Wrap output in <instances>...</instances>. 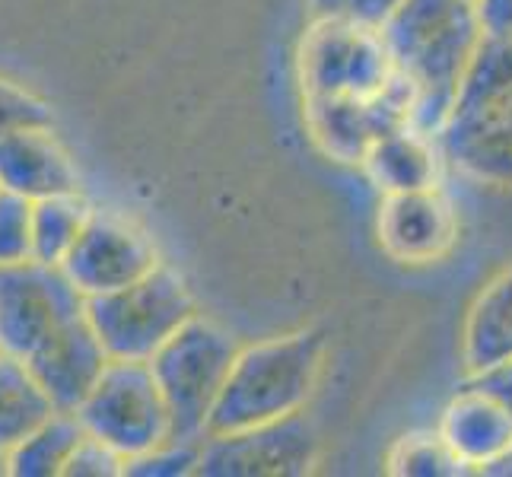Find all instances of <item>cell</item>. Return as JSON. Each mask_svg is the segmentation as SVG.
<instances>
[{
    "instance_id": "cell-30",
    "label": "cell",
    "mask_w": 512,
    "mask_h": 477,
    "mask_svg": "<svg viewBox=\"0 0 512 477\" xmlns=\"http://www.w3.org/2000/svg\"><path fill=\"white\" fill-rule=\"evenodd\" d=\"M481 474H512V446L497 458V462H490Z\"/></svg>"
},
{
    "instance_id": "cell-11",
    "label": "cell",
    "mask_w": 512,
    "mask_h": 477,
    "mask_svg": "<svg viewBox=\"0 0 512 477\" xmlns=\"http://www.w3.org/2000/svg\"><path fill=\"white\" fill-rule=\"evenodd\" d=\"M160 264L153 239L134 220L112 210H93L74 249L61 261V271L83 299H90L134 284Z\"/></svg>"
},
{
    "instance_id": "cell-29",
    "label": "cell",
    "mask_w": 512,
    "mask_h": 477,
    "mask_svg": "<svg viewBox=\"0 0 512 477\" xmlns=\"http://www.w3.org/2000/svg\"><path fill=\"white\" fill-rule=\"evenodd\" d=\"M309 7L315 16H344L347 0H309Z\"/></svg>"
},
{
    "instance_id": "cell-22",
    "label": "cell",
    "mask_w": 512,
    "mask_h": 477,
    "mask_svg": "<svg viewBox=\"0 0 512 477\" xmlns=\"http://www.w3.org/2000/svg\"><path fill=\"white\" fill-rule=\"evenodd\" d=\"M32 258V201L0 191V268Z\"/></svg>"
},
{
    "instance_id": "cell-16",
    "label": "cell",
    "mask_w": 512,
    "mask_h": 477,
    "mask_svg": "<svg viewBox=\"0 0 512 477\" xmlns=\"http://www.w3.org/2000/svg\"><path fill=\"white\" fill-rule=\"evenodd\" d=\"M360 169L382 194L436 188L443 179V153L436 137L414 125H401L382 134L360 159Z\"/></svg>"
},
{
    "instance_id": "cell-6",
    "label": "cell",
    "mask_w": 512,
    "mask_h": 477,
    "mask_svg": "<svg viewBox=\"0 0 512 477\" xmlns=\"http://www.w3.org/2000/svg\"><path fill=\"white\" fill-rule=\"evenodd\" d=\"M74 414L83 433L102 439L125 462L172 439L166 398L147 360H109Z\"/></svg>"
},
{
    "instance_id": "cell-26",
    "label": "cell",
    "mask_w": 512,
    "mask_h": 477,
    "mask_svg": "<svg viewBox=\"0 0 512 477\" xmlns=\"http://www.w3.org/2000/svg\"><path fill=\"white\" fill-rule=\"evenodd\" d=\"M484 35L512 42V0H474Z\"/></svg>"
},
{
    "instance_id": "cell-20",
    "label": "cell",
    "mask_w": 512,
    "mask_h": 477,
    "mask_svg": "<svg viewBox=\"0 0 512 477\" xmlns=\"http://www.w3.org/2000/svg\"><path fill=\"white\" fill-rule=\"evenodd\" d=\"M93 210L96 207L83 198V191L32 201V258L42 264H61L74 249L86 220L93 217Z\"/></svg>"
},
{
    "instance_id": "cell-15",
    "label": "cell",
    "mask_w": 512,
    "mask_h": 477,
    "mask_svg": "<svg viewBox=\"0 0 512 477\" xmlns=\"http://www.w3.org/2000/svg\"><path fill=\"white\" fill-rule=\"evenodd\" d=\"M436 430L446 439V446L471 468V474H481L512 446L509 411L474 382H468L446 404Z\"/></svg>"
},
{
    "instance_id": "cell-12",
    "label": "cell",
    "mask_w": 512,
    "mask_h": 477,
    "mask_svg": "<svg viewBox=\"0 0 512 477\" xmlns=\"http://www.w3.org/2000/svg\"><path fill=\"white\" fill-rule=\"evenodd\" d=\"M462 233V220L443 188H420L382 194L376 214V239L382 252L398 264L443 261Z\"/></svg>"
},
{
    "instance_id": "cell-8",
    "label": "cell",
    "mask_w": 512,
    "mask_h": 477,
    "mask_svg": "<svg viewBox=\"0 0 512 477\" xmlns=\"http://www.w3.org/2000/svg\"><path fill=\"white\" fill-rule=\"evenodd\" d=\"M86 312L61 264L20 261L0 268V353L26 360Z\"/></svg>"
},
{
    "instance_id": "cell-17",
    "label": "cell",
    "mask_w": 512,
    "mask_h": 477,
    "mask_svg": "<svg viewBox=\"0 0 512 477\" xmlns=\"http://www.w3.org/2000/svg\"><path fill=\"white\" fill-rule=\"evenodd\" d=\"M462 360L468 376L512 360V264L490 280L468 309Z\"/></svg>"
},
{
    "instance_id": "cell-23",
    "label": "cell",
    "mask_w": 512,
    "mask_h": 477,
    "mask_svg": "<svg viewBox=\"0 0 512 477\" xmlns=\"http://www.w3.org/2000/svg\"><path fill=\"white\" fill-rule=\"evenodd\" d=\"M198 452L201 443H185V439H169L166 446L150 449L137 458L125 462V474L134 477H179V474H194L198 468Z\"/></svg>"
},
{
    "instance_id": "cell-24",
    "label": "cell",
    "mask_w": 512,
    "mask_h": 477,
    "mask_svg": "<svg viewBox=\"0 0 512 477\" xmlns=\"http://www.w3.org/2000/svg\"><path fill=\"white\" fill-rule=\"evenodd\" d=\"M51 105L29 93L26 86L4 80L0 77V137L16 131V128H29V125H51Z\"/></svg>"
},
{
    "instance_id": "cell-14",
    "label": "cell",
    "mask_w": 512,
    "mask_h": 477,
    "mask_svg": "<svg viewBox=\"0 0 512 477\" xmlns=\"http://www.w3.org/2000/svg\"><path fill=\"white\" fill-rule=\"evenodd\" d=\"M0 191L26 201L80 191V172L51 125L16 128L0 137Z\"/></svg>"
},
{
    "instance_id": "cell-13",
    "label": "cell",
    "mask_w": 512,
    "mask_h": 477,
    "mask_svg": "<svg viewBox=\"0 0 512 477\" xmlns=\"http://www.w3.org/2000/svg\"><path fill=\"white\" fill-rule=\"evenodd\" d=\"M35 382L42 385L48 401L55 404V411H70L80 408V401L90 395V388L102 376L109 353H105L99 334L93 325L86 322V312L61 328L55 338H48L32 357L23 360Z\"/></svg>"
},
{
    "instance_id": "cell-10",
    "label": "cell",
    "mask_w": 512,
    "mask_h": 477,
    "mask_svg": "<svg viewBox=\"0 0 512 477\" xmlns=\"http://www.w3.org/2000/svg\"><path fill=\"white\" fill-rule=\"evenodd\" d=\"M319 439L303 417H287L239 433H207L198 468L207 477H290L312 471Z\"/></svg>"
},
{
    "instance_id": "cell-19",
    "label": "cell",
    "mask_w": 512,
    "mask_h": 477,
    "mask_svg": "<svg viewBox=\"0 0 512 477\" xmlns=\"http://www.w3.org/2000/svg\"><path fill=\"white\" fill-rule=\"evenodd\" d=\"M51 414H55V404L35 382L29 366L0 353V458Z\"/></svg>"
},
{
    "instance_id": "cell-18",
    "label": "cell",
    "mask_w": 512,
    "mask_h": 477,
    "mask_svg": "<svg viewBox=\"0 0 512 477\" xmlns=\"http://www.w3.org/2000/svg\"><path fill=\"white\" fill-rule=\"evenodd\" d=\"M83 427L77 414L55 411L26 439L4 455V474L10 477H64L70 452L77 449Z\"/></svg>"
},
{
    "instance_id": "cell-31",
    "label": "cell",
    "mask_w": 512,
    "mask_h": 477,
    "mask_svg": "<svg viewBox=\"0 0 512 477\" xmlns=\"http://www.w3.org/2000/svg\"><path fill=\"white\" fill-rule=\"evenodd\" d=\"M0 474H4V458H0Z\"/></svg>"
},
{
    "instance_id": "cell-3",
    "label": "cell",
    "mask_w": 512,
    "mask_h": 477,
    "mask_svg": "<svg viewBox=\"0 0 512 477\" xmlns=\"http://www.w3.org/2000/svg\"><path fill=\"white\" fill-rule=\"evenodd\" d=\"M328 341L306 328L239 347L210 408L207 433H239L303 414L319 385Z\"/></svg>"
},
{
    "instance_id": "cell-5",
    "label": "cell",
    "mask_w": 512,
    "mask_h": 477,
    "mask_svg": "<svg viewBox=\"0 0 512 477\" xmlns=\"http://www.w3.org/2000/svg\"><path fill=\"white\" fill-rule=\"evenodd\" d=\"M194 312L198 303L188 284L166 264L128 287L86 299V322L109 360H150Z\"/></svg>"
},
{
    "instance_id": "cell-21",
    "label": "cell",
    "mask_w": 512,
    "mask_h": 477,
    "mask_svg": "<svg viewBox=\"0 0 512 477\" xmlns=\"http://www.w3.org/2000/svg\"><path fill=\"white\" fill-rule=\"evenodd\" d=\"M385 471L395 477H458L471 468L458 458L439 430H414L395 439L385 455Z\"/></svg>"
},
{
    "instance_id": "cell-1",
    "label": "cell",
    "mask_w": 512,
    "mask_h": 477,
    "mask_svg": "<svg viewBox=\"0 0 512 477\" xmlns=\"http://www.w3.org/2000/svg\"><path fill=\"white\" fill-rule=\"evenodd\" d=\"M395 70L414 86L411 125L436 137L484 29L474 0H401L379 26Z\"/></svg>"
},
{
    "instance_id": "cell-25",
    "label": "cell",
    "mask_w": 512,
    "mask_h": 477,
    "mask_svg": "<svg viewBox=\"0 0 512 477\" xmlns=\"http://www.w3.org/2000/svg\"><path fill=\"white\" fill-rule=\"evenodd\" d=\"M118 474H125V458L90 433L80 436L77 449L70 452L64 465V477H118Z\"/></svg>"
},
{
    "instance_id": "cell-27",
    "label": "cell",
    "mask_w": 512,
    "mask_h": 477,
    "mask_svg": "<svg viewBox=\"0 0 512 477\" xmlns=\"http://www.w3.org/2000/svg\"><path fill=\"white\" fill-rule=\"evenodd\" d=\"M471 382L478 385V388H484L487 395L497 398L503 408L509 411V417H512V360L484 369V373L471 376Z\"/></svg>"
},
{
    "instance_id": "cell-4",
    "label": "cell",
    "mask_w": 512,
    "mask_h": 477,
    "mask_svg": "<svg viewBox=\"0 0 512 477\" xmlns=\"http://www.w3.org/2000/svg\"><path fill=\"white\" fill-rule=\"evenodd\" d=\"M236 338L214 318L194 312L188 322L147 360L153 379L166 398L172 417V439L201 443L207 436L210 408L223 388L236 357Z\"/></svg>"
},
{
    "instance_id": "cell-7",
    "label": "cell",
    "mask_w": 512,
    "mask_h": 477,
    "mask_svg": "<svg viewBox=\"0 0 512 477\" xmlns=\"http://www.w3.org/2000/svg\"><path fill=\"white\" fill-rule=\"evenodd\" d=\"M296 74L303 99L373 96L395 77V64L376 26L350 16H315L299 39Z\"/></svg>"
},
{
    "instance_id": "cell-2",
    "label": "cell",
    "mask_w": 512,
    "mask_h": 477,
    "mask_svg": "<svg viewBox=\"0 0 512 477\" xmlns=\"http://www.w3.org/2000/svg\"><path fill=\"white\" fill-rule=\"evenodd\" d=\"M443 163L458 175L512 188V42L484 35L436 131Z\"/></svg>"
},
{
    "instance_id": "cell-9",
    "label": "cell",
    "mask_w": 512,
    "mask_h": 477,
    "mask_svg": "<svg viewBox=\"0 0 512 477\" xmlns=\"http://www.w3.org/2000/svg\"><path fill=\"white\" fill-rule=\"evenodd\" d=\"M306 128L334 163L360 166L363 153L376 140L414 118V86L398 70L385 90L373 96H319L303 105Z\"/></svg>"
},
{
    "instance_id": "cell-28",
    "label": "cell",
    "mask_w": 512,
    "mask_h": 477,
    "mask_svg": "<svg viewBox=\"0 0 512 477\" xmlns=\"http://www.w3.org/2000/svg\"><path fill=\"white\" fill-rule=\"evenodd\" d=\"M401 0H347V10L344 16L357 23H366V26H382L388 20V13H392Z\"/></svg>"
}]
</instances>
